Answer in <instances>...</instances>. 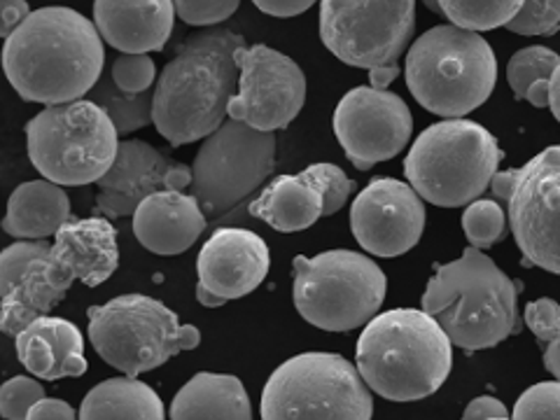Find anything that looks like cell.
<instances>
[{
    "mask_svg": "<svg viewBox=\"0 0 560 420\" xmlns=\"http://www.w3.org/2000/svg\"><path fill=\"white\" fill-rule=\"evenodd\" d=\"M103 35L70 8H40L3 47V68L24 101L57 105L84 98L103 75Z\"/></svg>",
    "mask_w": 560,
    "mask_h": 420,
    "instance_id": "cell-1",
    "label": "cell"
},
{
    "mask_svg": "<svg viewBox=\"0 0 560 420\" xmlns=\"http://www.w3.org/2000/svg\"><path fill=\"white\" fill-rule=\"evenodd\" d=\"M245 38L230 28L191 35L162 70L154 86V121L171 148L197 143L220 129L238 92L236 49Z\"/></svg>",
    "mask_w": 560,
    "mask_h": 420,
    "instance_id": "cell-2",
    "label": "cell"
},
{
    "mask_svg": "<svg viewBox=\"0 0 560 420\" xmlns=\"http://www.w3.org/2000/svg\"><path fill=\"white\" fill-rule=\"evenodd\" d=\"M451 346L446 329L425 308H393L364 325L358 339V370L383 399H425L451 374Z\"/></svg>",
    "mask_w": 560,
    "mask_h": 420,
    "instance_id": "cell-3",
    "label": "cell"
},
{
    "mask_svg": "<svg viewBox=\"0 0 560 420\" xmlns=\"http://www.w3.org/2000/svg\"><path fill=\"white\" fill-rule=\"evenodd\" d=\"M518 290L493 259L471 245L460 259L434 269L423 308L446 329L453 346L471 353L493 348L521 329Z\"/></svg>",
    "mask_w": 560,
    "mask_h": 420,
    "instance_id": "cell-4",
    "label": "cell"
},
{
    "mask_svg": "<svg viewBox=\"0 0 560 420\" xmlns=\"http://www.w3.org/2000/svg\"><path fill=\"white\" fill-rule=\"evenodd\" d=\"M405 75L428 113L451 119L475 113L490 98L498 61L479 31L448 24L430 28L411 45Z\"/></svg>",
    "mask_w": 560,
    "mask_h": 420,
    "instance_id": "cell-5",
    "label": "cell"
},
{
    "mask_svg": "<svg viewBox=\"0 0 560 420\" xmlns=\"http://www.w3.org/2000/svg\"><path fill=\"white\" fill-rule=\"evenodd\" d=\"M502 162L495 136L471 119L451 117L416 138L405 175L420 197L440 208L477 201Z\"/></svg>",
    "mask_w": 560,
    "mask_h": 420,
    "instance_id": "cell-6",
    "label": "cell"
},
{
    "mask_svg": "<svg viewBox=\"0 0 560 420\" xmlns=\"http://www.w3.org/2000/svg\"><path fill=\"white\" fill-rule=\"evenodd\" d=\"M117 138L113 119L92 98L47 105L26 125L31 164L61 187L98 183L115 164Z\"/></svg>",
    "mask_w": 560,
    "mask_h": 420,
    "instance_id": "cell-7",
    "label": "cell"
},
{
    "mask_svg": "<svg viewBox=\"0 0 560 420\" xmlns=\"http://www.w3.org/2000/svg\"><path fill=\"white\" fill-rule=\"evenodd\" d=\"M292 276L294 308L308 325L337 335L370 323L388 290L376 261L353 250L294 257Z\"/></svg>",
    "mask_w": 560,
    "mask_h": 420,
    "instance_id": "cell-8",
    "label": "cell"
},
{
    "mask_svg": "<svg viewBox=\"0 0 560 420\" xmlns=\"http://www.w3.org/2000/svg\"><path fill=\"white\" fill-rule=\"evenodd\" d=\"M90 341L113 370L140 376L201 343L195 325H180L166 304L148 294H121L86 311Z\"/></svg>",
    "mask_w": 560,
    "mask_h": 420,
    "instance_id": "cell-9",
    "label": "cell"
},
{
    "mask_svg": "<svg viewBox=\"0 0 560 420\" xmlns=\"http://www.w3.org/2000/svg\"><path fill=\"white\" fill-rule=\"evenodd\" d=\"M261 418H346L374 416L372 388L355 364L337 353H302L269 376L259 405Z\"/></svg>",
    "mask_w": 560,
    "mask_h": 420,
    "instance_id": "cell-10",
    "label": "cell"
},
{
    "mask_svg": "<svg viewBox=\"0 0 560 420\" xmlns=\"http://www.w3.org/2000/svg\"><path fill=\"white\" fill-rule=\"evenodd\" d=\"M276 166V133L230 117L203 138L191 164V195L213 222L267 183Z\"/></svg>",
    "mask_w": 560,
    "mask_h": 420,
    "instance_id": "cell-11",
    "label": "cell"
},
{
    "mask_svg": "<svg viewBox=\"0 0 560 420\" xmlns=\"http://www.w3.org/2000/svg\"><path fill=\"white\" fill-rule=\"evenodd\" d=\"M490 189L506 201L523 265L560 276V145L541 150L521 168L498 171Z\"/></svg>",
    "mask_w": 560,
    "mask_h": 420,
    "instance_id": "cell-12",
    "label": "cell"
},
{
    "mask_svg": "<svg viewBox=\"0 0 560 420\" xmlns=\"http://www.w3.org/2000/svg\"><path fill=\"white\" fill-rule=\"evenodd\" d=\"M416 28V0H320V38L355 68L393 66Z\"/></svg>",
    "mask_w": 560,
    "mask_h": 420,
    "instance_id": "cell-13",
    "label": "cell"
},
{
    "mask_svg": "<svg viewBox=\"0 0 560 420\" xmlns=\"http://www.w3.org/2000/svg\"><path fill=\"white\" fill-rule=\"evenodd\" d=\"M238 92L230 101V117L257 131L288 129L306 103V78L300 63L267 45H241Z\"/></svg>",
    "mask_w": 560,
    "mask_h": 420,
    "instance_id": "cell-14",
    "label": "cell"
},
{
    "mask_svg": "<svg viewBox=\"0 0 560 420\" xmlns=\"http://www.w3.org/2000/svg\"><path fill=\"white\" fill-rule=\"evenodd\" d=\"M331 127L348 162L370 171L409 145L413 117L397 94L376 86H355L339 101Z\"/></svg>",
    "mask_w": 560,
    "mask_h": 420,
    "instance_id": "cell-15",
    "label": "cell"
},
{
    "mask_svg": "<svg viewBox=\"0 0 560 420\" xmlns=\"http://www.w3.org/2000/svg\"><path fill=\"white\" fill-rule=\"evenodd\" d=\"M425 199L395 178H376L350 206V232L362 248L393 259L416 248L425 230Z\"/></svg>",
    "mask_w": 560,
    "mask_h": 420,
    "instance_id": "cell-16",
    "label": "cell"
},
{
    "mask_svg": "<svg viewBox=\"0 0 560 420\" xmlns=\"http://www.w3.org/2000/svg\"><path fill=\"white\" fill-rule=\"evenodd\" d=\"M191 168L171 160L145 140H121L115 164L96 183V213L105 218L133 215L140 201L162 189L191 187Z\"/></svg>",
    "mask_w": 560,
    "mask_h": 420,
    "instance_id": "cell-17",
    "label": "cell"
},
{
    "mask_svg": "<svg viewBox=\"0 0 560 420\" xmlns=\"http://www.w3.org/2000/svg\"><path fill=\"white\" fill-rule=\"evenodd\" d=\"M55 236L49 253L38 259V267L47 283L63 294H68L75 280L86 288H96L117 271V230L110 218H70Z\"/></svg>",
    "mask_w": 560,
    "mask_h": 420,
    "instance_id": "cell-18",
    "label": "cell"
},
{
    "mask_svg": "<svg viewBox=\"0 0 560 420\" xmlns=\"http://www.w3.org/2000/svg\"><path fill=\"white\" fill-rule=\"evenodd\" d=\"M269 267L271 257L265 238L234 226L210 236L197 259L201 283L226 302L255 292L265 283Z\"/></svg>",
    "mask_w": 560,
    "mask_h": 420,
    "instance_id": "cell-19",
    "label": "cell"
},
{
    "mask_svg": "<svg viewBox=\"0 0 560 420\" xmlns=\"http://www.w3.org/2000/svg\"><path fill=\"white\" fill-rule=\"evenodd\" d=\"M208 215L195 195L162 189L140 201L133 213L138 243L154 255H180L195 245L208 226Z\"/></svg>",
    "mask_w": 560,
    "mask_h": 420,
    "instance_id": "cell-20",
    "label": "cell"
},
{
    "mask_svg": "<svg viewBox=\"0 0 560 420\" xmlns=\"http://www.w3.org/2000/svg\"><path fill=\"white\" fill-rule=\"evenodd\" d=\"M173 0H94V24L103 40L125 55L162 51L175 24Z\"/></svg>",
    "mask_w": 560,
    "mask_h": 420,
    "instance_id": "cell-21",
    "label": "cell"
},
{
    "mask_svg": "<svg viewBox=\"0 0 560 420\" xmlns=\"http://www.w3.org/2000/svg\"><path fill=\"white\" fill-rule=\"evenodd\" d=\"M16 358L33 376L59 381L86 372L84 339L80 329L55 315H40L14 337Z\"/></svg>",
    "mask_w": 560,
    "mask_h": 420,
    "instance_id": "cell-22",
    "label": "cell"
},
{
    "mask_svg": "<svg viewBox=\"0 0 560 420\" xmlns=\"http://www.w3.org/2000/svg\"><path fill=\"white\" fill-rule=\"evenodd\" d=\"M325 191L308 166L296 175H278L261 195L250 201V215L265 220L271 230L292 234L313 226L323 218Z\"/></svg>",
    "mask_w": 560,
    "mask_h": 420,
    "instance_id": "cell-23",
    "label": "cell"
},
{
    "mask_svg": "<svg viewBox=\"0 0 560 420\" xmlns=\"http://www.w3.org/2000/svg\"><path fill=\"white\" fill-rule=\"evenodd\" d=\"M70 220V199L61 185L28 180L12 191L3 230L14 238H47L55 236Z\"/></svg>",
    "mask_w": 560,
    "mask_h": 420,
    "instance_id": "cell-24",
    "label": "cell"
},
{
    "mask_svg": "<svg viewBox=\"0 0 560 420\" xmlns=\"http://www.w3.org/2000/svg\"><path fill=\"white\" fill-rule=\"evenodd\" d=\"M171 418L195 420V418H253L250 397L243 383L230 374L201 372L189 378L178 395L173 397Z\"/></svg>",
    "mask_w": 560,
    "mask_h": 420,
    "instance_id": "cell-25",
    "label": "cell"
},
{
    "mask_svg": "<svg viewBox=\"0 0 560 420\" xmlns=\"http://www.w3.org/2000/svg\"><path fill=\"white\" fill-rule=\"evenodd\" d=\"M166 416L160 395L148 383L136 376H119L98 383L86 393L80 407V418H140V420H162Z\"/></svg>",
    "mask_w": 560,
    "mask_h": 420,
    "instance_id": "cell-26",
    "label": "cell"
},
{
    "mask_svg": "<svg viewBox=\"0 0 560 420\" xmlns=\"http://www.w3.org/2000/svg\"><path fill=\"white\" fill-rule=\"evenodd\" d=\"M66 294L47 283V278L38 267V259H35L24 271V276L16 280L14 288L3 294V304H0V327H3L8 337H16L35 318L49 315L51 308L61 304Z\"/></svg>",
    "mask_w": 560,
    "mask_h": 420,
    "instance_id": "cell-27",
    "label": "cell"
},
{
    "mask_svg": "<svg viewBox=\"0 0 560 420\" xmlns=\"http://www.w3.org/2000/svg\"><path fill=\"white\" fill-rule=\"evenodd\" d=\"M560 66V57L549 47L518 49L506 66V80L518 101H528L535 108H549V84Z\"/></svg>",
    "mask_w": 560,
    "mask_h": 420,
    "instance_id": "cell-28",
    "label": "cell"
},
{
    "mask_svg": "<svg viewBox=\"0 0 560 420\" xmlns=\"http://www.w3.org/2000/svg\"><path fill=\"white\" fill-rule=\"evenodd\" d=\"M90 98L108 113L119 136H129L154 121V90L127 94L115 84L113 75H101V80L90 92Z\"/></svg>",
    "mask_w": 560,
    "mask_h": 420,
    "instance_id": "cell-29",
    "label": "cell"
},
{
    "mask_svg": "<svg viewBox=\"0 0 560 420\" xmlns=\"http://www.w3.org/2000/svg\"><path fill=\"white\" fill-rule=\"evenodd\" d=\"M444 16L469 31H493L510 24L525 0H440Z\"/></svg>",
    "mask_w": 560,
    "mask_h": 420,
    "instance_id": "cell-30",
    "label": "cell"
},
{
    "mask_svg": "<svg viewBox=\"0 0 560 420\" xmlns=\"http://www.w3.org/2000/svg\"><path fill=\"white\" fill-rule=\"evenodd\" d=\"M510 230V215H504V210L498 201L490 199H477L471 201L463 213V232L467 234L469 243L475 248L488 250L500 243Z\"/></svg>",
    "mask_w": 560,
    "mask_h": 420,
    "instance_id": "cell-31",
    "label": "cell"
},
{
    "mask_svg": "<svg viewBox=\"0 0 560 420\" xmlns=\"http://www.w3.org/2000/svg\"><path fill=\"white\" fill-rule=\"evenodd\" d=\"M518 35H553L560 31V0H525L521 12L506 24Z\"/></svg>",
    "mask_w": 560,
    "mask_h": 420,
    "instance_id": "cell-32",
    "label": "cell"
},
{
    "mask_svg": "<svg viewBox=\"0 0 560 420\" xmlns=\"http://www.w3.org/2000/svg\"><path fill=\"white\" fill-rule=\"evenodd\" d=\"M49 248L51 245L45 238H38V241L28 238V241L12 243L10 248H5L3 255H0V294L10 292L33 261L45 257Z\"/></svg>",
    "mask_w": 560,
    "mask_h": 420,
    "instance_id": "cell-33",
    "label": "cell"
},
{
    "mask_svg": "<svg viewBox=\"0 0 560 420\" xmlns=\"http://www.w3.org/2000/svg\"><path fill=\"white\" fill-rule=\"evenodd\" d=\"M516 420H539L560 418V381H545L525 390L512 413Z\"/></svg>",
    "mask_w": 560,
    "mask_h": 420,
    "instance_id": "cell-34",
    "label": "cell"
},
{
    "mask_svg": "<svg viewBox=\"0 0 560 420\" xmlns=\"http://www.w3.org/2000/svg\"><path fill=\"white\" fill-rule=\"evenodd\" d=\"M45 397V388L28 376H14L0 388V416L8 420L28 418L35 401Z\"/></svg>",
    "mask_w": 560,
    "mask_h": 420,
    "instance_id": "cell-35",
    "label": "cell"
},
{
    "mask_svg": "<svg viewBox=\"0 0 560 420\" xmlns=\"http://www.w3.org/2000/svg\"><path fill=\"white\" fill-rule=\"evenodd\" d=\"M110 75L121 92L140 94L152 90L156 66L150 59V55H121L115 59Z\"/></svg>",
    "mask_w": 560,
    "mask_h": 420,
    "instance_id": "cell-36",
    "label": "cell"
},
{
    "mask_svg": "<svg viewBox=\"0 0 560 420\" xmlns=\"http://www.w3.org/2000/svg\"><path fill=\"white\" fill-rule=\"evenodd\" d=\"M175 14L189 26H215L230 20L241 0H173Z\"/></svg>",
    "mask_w": 560,
    "mask_h": 420,
    "instance_id": "cell-37",
    "label": "cell"
},
{
    "mask_svg": "<svg viewBox=\"0 0 560 420\" xmlns=\"http://www.w3.org/2000/svg\"><path fill=\"white\" fill-rule=\"evenodd\" d=\"M311 168L315 171V175H318V180H320L323 191H325L323 218L335 215L337 210H341L346 206L348 197L353 195L355 183L350 180L348 175L339 166H335V164L320 162V164H311Z\"/></svg>",
    "mask_w": 560,
    "mask_h": 420,
    "instance_id": "cell-38",
    "label": "cell"
},
{
    "mask_svg": "<svg viewBox=\"0 0 560 420\" xmlns=\"http://www.w3.org/2000/svg\"><path fill=\"white\" fill-rule=\"evenodd\" d=\"M525 325L537 337V341L551 343L560 335V304L553 300H537L525 306Z\"/></svg>",
    "mask_w": 560,
    "mask_h": 420,
    "instance_id": "cell-39",
    "label": "cell"
},
{
    "mask_svg": "<svg viewBox=\"0 0 560 420\" xmlns=\"http://www.w3.org/2000/svg\"><path fill=\"white\" fill-rule=\"evenodd\" d=\"M28 14L31 8L26 0H0V35L10 38V35L26 22Z\"/></svg>",
    "mask_w": 560,
    "mask_h": 420,
    "instance_id": "cell-40",
    "label": "cell"
},
{
    "mask_svg": "<svg viewBox=\"0 0 560 420\" xmlns=\"http://www.w3.org/2000/svg\"><path fill=\"white\" fill-rule=\"evenodd\" d=\"M463 418L465 420H506L510 418V411H506V407L500 399L483 395V397H477L469 401Z\"/></svg>",
    "mask_w": 560,
    "mask_h": 420,
    "instance_id": "cell-41",
    "label": "cell"
},
{
    "mask_svg": "<svg viewBox=\"0 0 560 420\" xmlns=\"http://www.w3.org/2000/svg\"><path fill=\"white\" fill-rule=\"evenodd\" d=\"M253 3L278 20H290V16H300L315 5V0H253Z\"/></svg>",
    "mask_w": 560,
    "mask_h": 420,
    "instance_id": "cell-42",
    "label": "cell"
},
{
    "mask_svg": "<svg viewBox=\"0 0 560 420\" xmlns=\"http://www.w3.org/2000/svg\"><path fill=\"white\" fill-rule=\"evenodd\" d=\"M75 416V409L68 405V401L63 399H49V397H43L40 401H35L28 418L31 420H73Z\"/></svg>",
    "mask_w": 560,
    "mask_h": 420,
    "instance_id": "cell-43",
    "label": "cell"
},
{
    "mask_svg": "<svg viewBox=\"0 0 560 420\" xmlns=\"http://www.w3.org/2000/svg\"><path fill=\"white\" fill-rule=\"evenodd\" d=\"M399 63H393V66H378V68H372L370 70V82L372 86H376V90H385L397 75H399Z\"/></svg>",
    "mask_w": 560,
    "mask_h": 420,
    "instance_id": "cell-44",
    "label": "cell"
},
{
    "mask_svg": "<svg viewBox=\"0 0 560 420\" xmlns=\"http://www.w3.org/2000/svg\"><path fill=\"white\" fill-rule=\"evenodd\" d=\"M545 366L560 381V335L549 343L545 353Z\"/></svg>",
    "mask_w": 560,
    "mask_h": 420,
    "instance_id": "cell-45",
    "label": "cell"
},
{
    "mask_svg": "<svg viewBox=\"0 0 560 420\" xmlns=\"http://www.w3.org/2000/svg\"><path fill=\"white\" fill-rule=\"evenodd\" d=\"M197 300H199V304L206 306V308H218V306L226 304V300H222V296L215 294L213 290H208V288L201 283V280L197 283Z\"/></svg>",
    "mask_w": 560,
    "mask_h": 420,
    "instance_id": "cell-46",
    "label": "cell"
},
{
    "mask_svg": "<svg viewBox=\"0 0 560 420\" xmlns=\"http://www.w3.org/2000/svg\"><path fill=\"white\" fill-rule=\"evenodd\" d=\"M549 108H551L553 117L560 121V66L556 68V73L549 84Z\"/></svg>",
    "mask_w": 560,
    "mask_h": 420,
    "instance_id": "cell-47",
    "label": "cell"
},
{
    "mask_svg": "<svg viewBox=\"0 0 560 420\" xmlns=\"http://www.w3.org/2000/svg\"><path fill=\"white\" fill-rule=\"evenodd\" d=\"M423 5H425L428 10H432L434 14H444V10H442V3H440V0H423Z\"/></svg>",
    "mask_w": 560,
    "mask_h": 420,
    "instance_id": "cell-48",
    "label": "cell"
}]
</instances>
